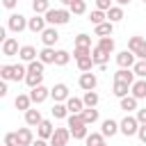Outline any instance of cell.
Segmentation results:
<instances>
[{
  "instance_id": "db71d44e",
  "label": "cell",
  "mask_w": 146,
  "mask_h": 146,
  "mask_svg": "<svg viewBox=\"0 0 146 146\" xmlns=\"http://www.w3.org/2000/svg\"><path fill=\"white\" fill-rule=\"evenodd\" d=\"M116 5L119 7H125V5H130V0H116Z\"/></svg>"
},
{
  "instance_id": "60d3db41",
  "label": "cell",
  "mask_w": 146,
  "mask_h": 146,
  "mask_svg": "<svg viewBox=\"0 0 146 146\" xmlns=\"http://www.w3.org/2000/svg\"><path fill=\"white\" fill-rule=\"evenodd\" d=\"M89 21H91L94 25H100V23H105V21H107V14H105V11H100V9H96V11H91Z\"/></svg>"
},
{
  "instance_id": "680465c9",
  "label": "cell",
  "mask_w": 146,
  "mask_h": 146,
  "mask_svg": "<svg viewBox=\"0 0 146 146\" xmlns=\"http://www.w3.org/2000/svg\"><path fill=\"white\" fill-rule=\"evenodd\" d=\"M2 146H5V144H2Z\"/></svg>"
},
{
  "instance_id": "5b68a950",
  "label": "cell",
  "mask_w": 146,
  "mask_h": 146,
  "mask_svg": "<svg viewBox=\"0 0 146 146\" xmlns=\"http://www.w3.org/2000/svg\"><path fill=\"white\" fill-rule=\"evenodd\" d=\"M71 139V130L68 128H55V135L50 137V146H66Z\"/></svg>"
},
{
  "instance_id": "603a6c76",
  "label": "cell",
  "mask_w": 146,
  "mask_h": 146,
  "mask_svg": "<svg viewBox=\"0 0 146 146\" xmlns=\"http://www.w3.org/2000/svg\"><path fill=\"white\" fill-rule=\"evenodd\" d=\"M27 78V66H23V64H11V80L14 82H21V80H25Z\"/></svg>"
},
{
  "instance_id": "d6a6232c",
  "label": "cell",
  "mask_w": 146,
  "mask_h": 146,
  "mask_svg": "<svg viewBox=\"0 0 146 146\" xmlns=\"http://www.w3.org/2000/svg\"><path fill=\"white\" fill-rule=\"evenodd\" d=\"M123 18V7H119V5H114L110 11H107V21L110 23H119Z\"/></svg>"
},
{
  "instance_id": "681fc988",
  "label": "cell",
  "mask_w": 146,
  "mask_h": 146,
  "mask_svg": "<svg viewBox=\"0 0 146 146\" xmlns=\"http://www.w3.org/2000/svg\"><path fill=\"white\" fill-rule=\"evenodd\" d=\"M137 137H139V141H144V144H146V125H139V132H137Z\"/></svg>"
},
{
  "instance_id": "e0dca14e",
  "label": "cell",
  "mask_w": 146,
  "mask_h": 146,
  "mask_svg": "<svg viewBox=\"0 0 146 146\" xmlns=\"http://www.w3.org/2000/svg\"><path fill=\"white\" fill-rule=\"evenodd\" d=\"M100 132H103V137H114V135L121 132V130H119V123H116L114 119H105L103 125H100Z\"/></svg>"
},
{
  "instance_id": "4316f807",
  "label": "cell",
  "mask_w": 146,
  "mask_h": 146,
  "mask_svg": "<svg viewBox=\"0 0 146 146\" xmlns=\"http://www.w3.org/2000/svg\"><path fill=\"white\" fill-rule=\"evenodd\" d=\"M50 114H52L55 119H68V114H71V112H68V107H66L64 103H55V105H52V110H50Z\"/></svg>"
},
{
  "instance_id": "e575fe53",
  "label": "cell",
  "mask_w": 146,
  "mask_h": 146,
  "mask_svg": "<svg viewBox=\"0 0 146 146\" xmlns=\"http://www.w3.org/2000/svg\"><path fill=\"white\" fill-rule=\"evenodd\" d=\"M121 110H125L128 114L135 112V110H137V98H135V96H125V98H121Z\"/></svg>"
},
{
  "instance_id": "7a4b0ae2",
  "label": "cell",
  "mask_w": 146,
  "mask_h": 146,
  "mask_svg": "<svg viewBox=\"0 0 146 146\" xmlns=\"http://www.w3.org/2000/svg\"><path fill=\"white\" fill-rule=\"evenodd\" d=\"M43 18H46V23H48L50 27H55V25H66V23L71 21V9H50Z\"/></svg>"
},
{
  "instance_id": "9c48e42d",
  "label": "cell",
  "mask_w": 146,
  "mask_h": 146,
  "mask_svg": "<svg viewBox=\"0 0 146 146\" xmlns=\"http://www.w3.org/2000/svg\"><path fill=\"white\" fill-rule=\"evenodd\" d=\"M78 84H80V89H84V91H94V89H96V84H98V78L89 71V73H82V75H80Z\"/></svg>"
},
{
  "instance_id": "ab89813d",
  "label": "cell",
  "mask_w": 146,
  "mask_h": 146,
  "mask_svg": "<svg viewBox=\"0 0 146 146\" xmlns=\"http://www.w3.org/2000/svg\"><path fill=\"white\" fill-rule=\"evenodd\" d=\"M68 9H71V14L80 16V14H84V11H87V2H84V0H75V2L68 7Z\"/></svg>"
},
{
  "instance_id": "f546056e",
  "label": "cell",
  "mask_w": 146,
  "mask_h": 146,
  "mask_svg": "<svg viewBox=\"0 0 146 146\" xmlns=\"http://www.w3.org/2000/svg\"><path fill=\"white\" fill-rule=\"evenodd\" d=\"M128 91H130V84H125V82H114V87H112V94H114L116 98H125V96H130Z\"/></svg>"
},
{
  "instance_id": "6f0895ef",
  "label": "cell",
  "mask_w": 146,
  "mask_h": 146,
  "mask_svg": "<svg viewBox=\"0 0 146 146\" xmlns=\"http://www.w3.org/2000/svg\"><path fill=\"white\" fill-rule=\"evenodd\" d=\"M103 146H107V144H103Z\"/></svg>"
},
{
  "instance_id": "5bb4252c",
  "label": "cell",
  "mask_w": 146,
  "mask_h": 146,
  "mask_svg": "<svg viewBox=\"0 0 146 146\" xmlns=\"http://www.w3.org/2000/svg\"><path fill=\"white\" fill-rule=\"evenodd\" d=\"M50 96V89H46L43 84H39V87H34L32 91H30V98H32V103H36V105H41L46 98Z\"/></svg>"
},
{
  "instance_id": "2e32d148",
  "label": "cell",
  "mask_w": 146,
  "mask_h": 146,
  "mask_svg": "<svg viewBox=\"0 0 146 146\" xmlns=\"http://www.w3.org/2000/svg\"><path fill=\"white\" fill-rule=\"evenodd\" d=\"M18 57H21V62H34V59H39V52H36V48L34 46H21V52H18Z\"/></svg>"
},
{
  "instance_id": "74e56055",
  "label": "cell",
  "mask_w": 146,
  "mask_h": 146,
  "mask_svg": "<svg viewBox=\"0 0 146 146\" xmlns=\"http://www.w3.org/2000/svg\"><path fill=\"white\" fill-rule=\"evenodd\" d=\"M91 66H96V64H94V59H91V55H89V57L78 59V68H80L82 73H89V71H91Z\"/></svg>"
},
{
  "instance_id": "816d5d0a",
  "label": "cell",
  "mask_w": 146,
  "mask_h": 146,
  "mask_svg": "<svg viewBox=\"0 0 146 146\" xmlns=\"http://www.w3.org/2000/svg\"><path fill=\"white\" fill-rule=\"evenodd\" d=\"M32 146H50V144H48V139H34Z\"/></svg>"
},
{
  "instance_id": "6da1fadb",
  "label": "cell",
  "mask_w": 146,
  "mask_h": 146,
  "mask_svg": "<svg viewBox=\"0 0 146 146\" xmlns=\"http://www.w3.org/2000/svg\"><path fill=\"white\" fill-rule=\"evenodd\" d=\"M68 130L73 139H87L89 125L82 121V114H68Z\"/></svg>"
},
{
  "instance_id": "f35d334b",
  "label": "cell",
  "mask_w": 146,
  "mask_h": 146,
  "mask_svg": "<svg viewBox=\"0 0 146 146\" xmlns=\"http://www.w3.org/2000/svg\"><path fill=\"white\" fill-rule=\"evenodd\" d=\"M132 71H135V75H137V78H141V80H144V78H146V59H137V62H135V66H132Z\"/></svg>"
},
{
  "instance_id": "8992f818",
  "label": "cell",
  "mask_w": 146,
  "mask_h": 146,
  "mask_svg": "<svg viewBox=\"0 0 146 146\" xmlns=\"http://www.w3.org/2000/svg\"><path fill=\"white\" fill-rule=\"evenodd\" d=\"M135 62H137V57H135V52H130V50H121V52L116 55V64H119V68H132Z\"/></svg>"
},
{
  "instance_id": "52a82bcc",
  "label": "cell",
  "mask_w": 146,
  "mask_h": 146,
  "mask_svg": "<svg viewBox=\"0 0 146 146\" xmlns=\"http://www.w3.org/2000/svg\"><path fill=\"white\" fill-rule=\"evenodd\" d=\"M46 27H48V23H46V18H43V16H39V14H34V16L27 21V30H30V32H34V34H41Z\"/></svg>"
},
{
  "instance_id": "7c38bea8",
  "label": "cell",
  "mask_w": 146,
  "mask_h": 146,
  "mask_svg": "<svg viewBox=\"0 0 146 146\" xmlns=\"http://www.w3.org/2000/svg\"><path fill=\"white\" fill-rule=\"evenodd\" d=\"M36 132H39V139H48V141H50V137L55 135V128H52V121H50V119H43V121L39 123V128H36Z\"/></svg>"
},
{
  "instance_id": "1f68e13d",
  "label": "cell",
  "mask_w": 146,
  "mask_h": 146,
  "mask_svg": "<svg viewBox=\"0 0 146 146\" xmlns=\"http://www.w3.org/2000/svg\"><path fill=\"white\" fill-rule=\"evenodd\" d=\"M114 46H116V41H114L112 36H103V39H98V48H100V50H105L107 55H110V52H114Z\"/></svg>"
},
{
  "instance_id": "c3c4849f",
  "label": "cell",
  "mask_w": 146,
  "mask_h": 146,
  "mask_svg": "<svg viewBox=\"0 0 146 146\" xmlns=\"http://www.w3.org/2000/svg\"><path fill=\"white\" fill-rule=\"evenodd\" d=\"M137 121H139V125H146V107L137 110Z\"/></svg>"
},
{
  "instance_id": "d6986e66",
  "label": "cell",
  "mask_w": 146,
  "mask_h": 146,
  "mask_svg": "<svg viewBox=\"0 0 146 146\" xmlns=\"http://www.w3.org/2000/svg\"><path fill=\"white\" fill-rule=\"evenodd\" d=\"M66 107H68V112H71V114H82V112H84V100H82V98L71 96V98L66 100Z\"/></svg>"
},
{
  "instance_id": "b9f144b4",
  "label": "cell",
  "mask_w": 146,
  "mask_h": 146,
  "mask_svg": "<svg viewBox=\"0 0 146 146\" xmlns=\"http://www.w3.org/2000/svg\"><path fill=\"white\" fill-rule=\"evenodd\" d=\"M75 46L78 48H91V36L89 34H78L75 36Z\"/></svg>"
},
{
  "instance_id": "484cf974",
  "label": "cell",
  "mask_w": 146,
  "mask_h": 146,
  "mask_svg": "<svg viewBox=\"0 0 146 146\" xmlns=\"http://www.w3.org/2000/svg\"><path fill=\"white\" fill-rule=\"evenodd\" d=\"M32 9H34V14H39V16H41V14L46 16L52 7H50V0H32Z\"/></svg>"
},
{
  "instance_id": "9a60e30c",
  "label": "cell",
  "mask_w": 146,
  "mask_h": 146,
  "mask_svg": "<svg viewBox=\"0 0 146 146\" xmlns=\"http://www.w3.org/2000/svg\"><path fill=\"white\" fill-rule=\"evenodd\" d=\"M41 121H43V116H41V112H39L36 107H30V110L25 112V123H27L30 128H39Z\"/></svg>"
},
{
  "instance_id": "d4e9b609",
  "label": "cell",
  "mask_w": 146,
  "mask_h": 146,
  "mask_svg": "<svg viewBox=\"0 0 146 146\" xmlns=\"http://www.w3.org/2000/svg\"><path fill=\"white\" fill-rule=\"evenodd\" d=\"M14 105H16V110H23V112H27V110H30V105H32V98H30V94H18V96H16V100H14Z\"/></svg>"
},
{
  "instance_id": "f907efd6",
  "label": "cell",
  "mask_w": 146,
  "mask_h": 146,
  "mask_svg": "<svg viewBox=\"0 0 146 146\" xmlns=\"http://www.w3.org/2000/svg\"><path fill=\"white\" fill-rule=\"evenodd\" d=\"M16 2H18V0H2V5H5L7 9H14V7H16Z\"/></svg>"
},
{
  "instance_id": "7dc6e473",
  "label": "cell",
  "mask_w": 146,
  "mask_h": 146,
  "mask_svg": "<svg viewBox=\"0 0 146 146\" xmlns=\"http://www.w3.org/2000/svg\"><path fill=\"white\" fill-rule=\"evenodd\" d=\"M5 146H18L16 132H7V135H5Z\"/></svg>"
},
{
  "instance_id": "8fae6325",
  "label": "cell",
  "mask_w": 146,
  "mask_h": 146,
  "mask_svg": "<svg viewBox=\"0 0 146 146\" xmlns=\"http://www.w3.org/2000/svg\"><path fill=\"white\" fill-rule=\"evenodd\" d=\"M114 82H125V84H135V71L132 68H119L114 73Z\"/></svg>"
},
{
  "instance_id": "44dd1931",
  "label": "cell",
  "mask_w": 146,
  "mask_h": 146,
  "mask_svg": "<svg viewBox=\"0 0 146 146\" xmlns=\"http://www.w3.org/2000/svg\"><path fill=\"white\" fill-rule=\"evenodd\" d=\"M130 96H135L137 100L146 98V80H137V82L130 87Z\"/></svg>"
},
{
  "instance_id": "7bdbcfd3",
  "label": "cell",
  "mask_w": 146,
  "mask_h": 146,
  "mask_svg": "<svg viewBox=\"0 0 146 146\" xmlns=\"http://www.w3.org/2000/svg\"><path fill=\"white\" fill-rule=\"evenodd\" d=\"M43 62H39V59H34V62H30L27 64V73H43Z\"/></svg>"
},
{
  "instance_id": "f1b7e54d",
  "label": "cell",
  "mask_w": 146,
  "mask_h": 146,
  "mask_svg": "<svg viewBox=\"0 0 146 146\" xmlns=\"http://www.w3.org/2000/svg\"><path fill=\"white\" fill-rule=\"evenodd\" d=\"M144 43H146V41H144L141 36H130V39H128V50L135 52V57H137V52L144 48Z\"/></svg>"
},
{
  "instance_id": "3957f363",
  "label": "cell",
  "mask_w": 146,
  "mask_h": 146,
  "mask_svg": "<svg viewBox=\"0 0 146 146\" xmlns=\"http://www.w3.org/2000/svg\"><path fill=\"white\" fill-rule=\"evenodd\" d=\"M119 130H121V135H125V137H132V135H137L139 132V121H137V116H123L121 119V123H119Z\"/></svg>"
},
{
  "instance_id": "ee69618b",
  "label": "cell",
  "mask_w": 146,
  "mask_h": 146,
  "mask_svg": "<svg viewBox=\"0 0 146 146\" xmlns=\"http://www.w3.org/2000/svg\"><path fill=\"white\" fill-rule=\"evenodd\" d=\"M89 55H91V48H78V46L73 48V57H75V62L82 59V57H89Z\"/></svg>"
},
{
  "instance_id": "11a10c76",
  "label": "cell",
  "mask_w": 146,
  "mask_h": 146,
  "mask_svg": "<svg viewBox=\"0 0 146 146\" xmlns=\"http://www.w3.org/2000/svg\"><path fill=\"white\" fill-rule=\"evenodd\" d=\"M73 2H75V0H62V5H64V7H66V9H68V7H71V5H73Z\"/></svg>"
},
{
  "instance_id": "ba28073f",
  "label": "cell",
  "mask_w": 146,
  "mask_h": 146,
  "mask_svg": "<svg viewBox=\"0 0 146 146\" xmlns=\"http://www.w3.org/2000/svg\"><path fill=\"white\" fill-rule=\"evenodd\" d=\"M41 41H43V46H46V48H52V46L59 41V32H57L55 27H50V25H48V27L41 32Z\"/></svg>"
},
{
  "instance_id": "ffe728a7",
  "label": "cell",
  "mask_w": 146,
  "mask_h": 146,
  "mask_svg": "<svg viewBox=\"0 0 146 146\" xmlns=\"http://www.w3.org/2000/svg\"><path fill=\"white\" fill-rule=\"evenodd\" d=\"M16 137H18V146H32V141H34V135L30 128H21L16 132Z\"/></svg>"
},
{
  "instance_id": "9f6ffc18",
  "label": "cell",
  "mask_w": 146,
  "mask_h": 146,
  "mask_svg": "<svg viewBox=\"0 0 146 146\" xmlns=\"http://www.w3.org/2000/svg\"><path fill=\"white\" fill-rule=\"evenodd\" d=\"M141 2H144V5H146V0H141Z\"/></svg>"
},
{
  "instance_id": "7402d4cb",
  "label": "cell",
  "mask_w": 146,
  "mask_h": 146,
  "mask_svg": "<svg viewBox=\"0 0 146 146\" xmlns=\"http://www.w3.org/2000/svg\"><path fill=\"white\" fill-rule=\"evenodd\" d=\"M55 57H57V50H52V48H41L39 50V62H43V64H55Z\"/></svg>"
},
{
  "instance_id": "cb8c5ba5",
  "label": "cell",
  "mask_w": 146,
  "mask_h": 146,
  "mask_svg": "<svg viewBox=\"0 0 146 146\" xmlns=\"http://www.w3.org/2000/svg\"><path fill=\"white\" fill-rule=\"evenodd\" d=\"M96 36H112V32H114V23H110V21H105V23H100V25H96Z\"/></svg>"
},
{
  "instance_id": "bcb514c9",
  "label": "cell",
  "mask_w": 146,
  "mask_h": 146,
  "mask_svg": "<svg viewBox=\"0 0 146 146\" xmlns=\"http://www.w3.org/2000/svg\"><path fill=\"white\" fill-rule=\"evenodd\" d=\"M0 78L7 82V80H11V64H5V66H0Z\"/></svg>"
},
{
  "instance_id": "4fadbf2b",
  "label": "cell",
  "mask_w": 146,
  "mask_h": 146,
  "mask_svg": "<svg viewBox=\"0 0 146 146\" xmlns=\"http://www.w3.org/2000/svg\"><path fill=\"white\" fill-rule=\"evenodd\" d=\"M21 52V48H18V41L14 39V36H9L7 41H2V55L5 57H14V55H18Z\"/></svg>"
},
{
  "instance_id": "f5cc1de1",
  "label": "cell",
  "mask_w": 146,
  "mask_h": 146,
  "mask_svg": "<svg viewBox=\"0 0 146 146\" xmlns=\"http://www.w3.org/2000/svg\"><path fill=\"white\" fill-rule=\"evenodd\" d=\"M0 96H7V82L5 80L0 82Z\"/></svg>"
},
{
  "instance_id": "83f0119b",
  "label": "cell",
  "mask_w": 146,
  "mask_h": 146,
  "mask_svg": "<svg viewBox=\"0 0 146 146\" xmlns=\"http://www.w3.org/2000/svg\"><path fill=\"white\" fill-rule=\"evenodd\" d=\"M82 121H84L87 125H94V123L98 121V110H96V107H84V112H82Z\"/></svg>"
},
{
  "instance_id": "f6af8a7d",
  "label": "cell",
  "mask_w": 146,
  "mask_h": 146,
  "mask_svg": "<svg viewBox=\"0 0 146 146\" xmlns=\"http://www.w3.org/2000/svg\"><path fill=\"white\" fill-rule=\"evenodd\" d=\"M112 7H114L112 0H96V9H100V11H105V14H107Z\"/></svg>"
},
{
  "instance_id": "ac0fdd59",
  "label": "cell",
  "mask_w": 146,
  "mask_h": 146,
  "mask_svg": "<svg viewBox=\"0 0 146 146\" xmlns=\"http://www.w3.org/2000/svg\"><path fill=\"white\" fill-rule=\"evenodd\" d=\"M91 59H94V64H96V66H105V64L110 62V55L96 46V48H91Z\"/></svg>"
},
{
  "instance_id": "8d00e7d4",
  "label": "cell",
  "mask_w": 146,
  "mask_h": 146,
  "mask_svg": "<svg viewBox=\"0 0 146 146\" xmlns=\"http://www.w3.org/2000/svg\"><path fill=\"white\" fill-rule=\"evenodd\" d=\"M71 62V55L68 50H57V57H55V66H66Z\"/></svg>"
},
{
  "instance_id": "277c9868",
  "label": "cell",
  "mask_w": 146,
  "mask_h": 146,
  "mask_svg": "<svg viewBox=\"0 0 146 146\" xmlns=\"http://www.w3.org/2000/svg\"><path fill=\"white\" fill-rule=\"evenodd\" d=\"M27 21H30V18H25L23 14H11V16L7 18V30L21 34L23 30H27Z\"/></svg>"
},
{
  "instance_id": "30bf717a",
  "label": "cell",
  "mask_w": 146,
  "mask_h": 146,
  "mask_svg": "<svg viewBox=\"0 0 146 146\" xmlns=\"http://www.w3.org/2000/svg\"><path fill=\"white\" fill-rule=\"evenodd\" d=\"M50 96L55 98V103H64V100L71 98V96H68V87H66L64 82H57V84L50 89Z\"/></svg>"
},
{
  "instance_id": "4dcf8cb0",
  "label": "cell",
  "mask_w": 146,
  "mask_h": 146,
  "mask_svg": "<svg viewBox=\"0 0 146 146\" xmlns=\"http://www.w3.org/2000/svg\"><path fill=\"white\" fill-rule=\"evenodd\" d=\"M84 144L87 146H103L105 144V137H103V132H89L87 139H84Z\"/></svg>"
},
{
  "instance_id": "836d02e7",
  "label": "cell",
  "mask_w": 146,
  "mask_h": 146,
  "mask_svg": "<svg viewBox=\"0 0 146 146\" xmlns=\"http://www.w3.org/2000/svg\"><path fill=\"white\" fill-rule=\"evenodd\" d=\"M41 82H43V73H27V78H25V84H27L30 89L39 87Z\"/></svg>"
},
{
  "instance_id": "d590c367",
  "label": "cell",
  "mask_w": 146,
  "mask_h": 146,
  "mask_svg": "<svg viewBox=\"0 0 146 146\" xmlns=\"http://www.w3.org/2000/svg\"><path fill=\"white\" fill-rule=\"evenodd\" d=\"M82 100H84V107H96L100 98H98V94H96V91H84Z\"/></svg>"
}]
</instances>
